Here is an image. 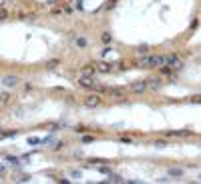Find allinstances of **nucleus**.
Wrapping results in <instances>:
<instances>
[{"mask_svg": "<svg viewBox=\"0 0 201 184\" xmlns=\"http://www.w3.org/2000/svg\"><path fill=\"white\" fill-rule=\"evenodd\" d=\"M139 66L141 68H157V66H163V56H157V54L141 56L139 58Z\"/></svg>", "mask_w": 201, "mask_h": 184, "instance_id": "obj_1", "label": "nucleus"}, {"mask_svg": "<svg viewBox=\"0 0 201 184\" xmlns=\"http://www.w3.org/2000/svg\"><path fill=\"white\" fill-rule=\"evenodd\" d=\"M82 104L87 106V108H99L103 104V98H100V94H88V96H85Z\"/></svg>", "mask_w": 201, "mask_h": 184, "instance_id": "obj_2", "label": "nucleus"}, {"mask_svg": "<svg viewBox=\"0 0 201 184\" xmlns=\"http://www.w3.org/2000/svg\"><path fill=\"white\" fill-rule=\"evenodd\" d=\"M79 86H82V88H88V90H97L99 88V84L94 82L93 76H88V74H82L79 78Z\"/></svg>", "mask_w": 201, "mask_h": 184, "instance_id": "obj_3", "label": "nucleus"}, {"mask_svg": "<svg viewBox=\"0 0 201 184\" xmlns=\"http://www.w3.org/2000/svg\"><path fill=\"white\" fill-rule=\"evenodd\" d=\"M129 90L135 92V94H143V92L149 90V84H147V80H137V82H131Z\"/></svg>", "mask_w": 201, "mask_h": 184, "instance_id": "obj_4", "label": "nucleus"}, {"mask_svg": "<svg viewBox=\"0 0 201 184\" xmlns=\"http://www.w3.org/2000/svg\"><path fill=\"white\" fill-rule=\"evenodd\" d=\"M93 66H94V70H97L99 74H107V72H113L115 70L113 68L115 64H107V62H94Z\"/></svg>", "mask_w": 201, "mask_h": 184, "instance_id": "obj_5", "label": "nucleus"}, {"mask_svg": "<svg viewBox=\"0 0 201 184\" xmlns=\"http://www.w3.org/2000/svg\"><path fill=\"white\" fill-rule=\"evenodd\" d=\"M18 82H20V80L16 78V76H6V78H4V86H8V88H14Z\"/></svg>", "mask_w": 201, "mask_h": 184, "instance_id": "obj_6", "label": "nucleus"}, {"mask_svg": "<svg viewBox=\"0 0 201 184\" xmlns=\"http://www.w3.org/2000/svg\"><path fill=\"white\" fill-rule=\"evenodd\" d=\"M147 84H149V90H159V88H161V80L159 78L147 80Z\"/></svg>", "mask_w": 201, "mask_h": 184, "instance_id": "obj_7", "label": "nucleus"}, {"mask_svg": "<svg viewBox=\"0 0 201 184\" xmlns=\"http://www.w3.org/2000/svg\"><path fill=\"white\" fill-rule=\"evenodd\" d=\"M88 46V40L85 38V36H79L76 38V48H87Z\"/></svg>", "mask_w": 201, "mask_h": 184, "instance_id": "obj_8", "label": "nucleus"}, {"mask_svg": "<svg viewBox=\"0 0 201 184\" xmlns=\"http://www.w3.org/2000/svg\"><path fill=\"white\" fill-rule=\"evenodd\" d=\"M189 134H191V132H189V130H171V132H169V136H189Z\"/></svg>", "mask_w": 201, "mask_h": 184, "instance_id": "obj_9", "label": "nucleus"}, {"mask_svg": "<svg viewBox=\"0 0 201 184\" xmlns=\"http://www.w3.org/2000/svg\"><path fill=\"white\" fill-rule=\"evenodd\" d=\"M109 94H113V96H119V98H123V90L121 88H107Z\"/></svg>", "mask_w": 201, "mask_h": 184, "instance_id": "obj_10", "label": "nucleus"}, {"mask_svg": "<svg viewBox=\"0 0 201 184\" xmlns=\"http://www.w3.org/2000/svg\"><path fill=\"white\" fill-rule=\"evenodd\" d=\"M169 174H171V176H183V170H179V168H171Z\"/></svg>", "mask_w": 201, "mask_h": 184, "instance_id": "obj_11", "label": "nucleus"}, {"mask_svg": "<svg viewBox=\"0 0 201 184\" xmlns=\"http://www.w3.org/2000/svg\"><path fill=\"white\" fill-rule=\"evenodd\" d=\"M111 40H113V36H111L109 32H105V34H103V42H105V44H109Z\"/></svg>", "mask_w": 201, "mask_h": 184, "instance_id": "obj_12", "label": "nucleus"}, {"mask_svg": "<svg viewBox=\"0 0 201 184\" xmlns=\"http://www.w3.org/2000/svg\"><path fill=\"white\" fill-rule=\"evenodd\" d=\"M94 138L93 136H82V142H93Z\"/></svg>", "mask_w": 201, "mask_h": 184, "instance_id": "obj_13", "label": "nucleus"}, {"mask_svg": "<svg viewBox=\"0 0 201 184\" xmlns=\"http://www.w3.org/2000/svg\"><path fill=\"white\" fill-rule=\"evenodd\" d=\"M199 180H201V178H199Z\"/></svg>", "mask_w": 201, "mask_h": 184, "instance_id": "obj_14", "label": "nucleus"}]
</instances>
